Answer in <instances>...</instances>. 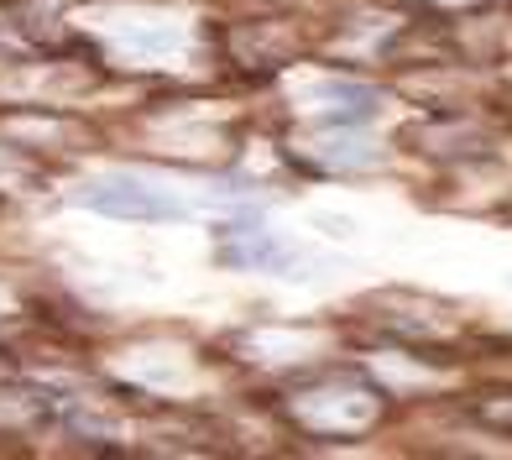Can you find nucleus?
I'll use <instances>...</instances> for the list:
<instances>
[{
    "label": "nucleus",
    "mask_w": 512,
    "mask_h": 460,
    "mask_svg": "<svg viewBox=\"0 0 512 460\" xmlns=\"http://www.w3.org/2000/svg\"><path fill=\"white\" fill-rule=\"evenodd\" d=\"M220 262L225 267H262V272H283V278H309L304 267H319L314 251L298 241L277 236L262 220H230L220 225Z\"/></svg>",
    "instance_id": "nucleus-2"
},
{
    "label": "nucleus",
    "mask_w": 512,
    "mask_h": 460,
    "mask_svg": "<svg viewBox=\"0 0 512 460\" xmlns=\"http://www.w3.org/2000/svg\"><path fill=\"white\" fill-rule=\"evenodd\" d=\"M74 204L84 210H100L115 220H147V225H168V220H189L194 199H183L168 183L136 178V173H100L89 178L84 189H74Z\"/></svg>",
    "instance_id": "nucleus-1"
},
{
    "label": "nucleus",
    "mask_w": 512,
    "mask_h": 460,
    "mask_svg": "<svg viewBox=\"0 0 512 460\" xmlns=\"http://www.w3.org/2000/svg\"><path fill=\"white\" fill-rule=\"evenodd\" d=\"M324 100H330V121H371L377 115V95H371L366 84H324Z\"/></svg>",
    "instance_id": "nucleus-3"
}]
</instances>
